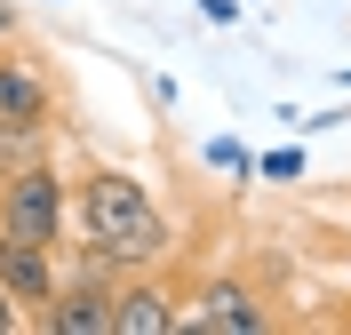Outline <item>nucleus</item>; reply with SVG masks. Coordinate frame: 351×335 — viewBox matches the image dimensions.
I'll list each match as a JSON object with an SVG mask.
<instances>
[{
  "instance_id": "3",
  "label": "nucleus",
  "mask_w": 351,
  "mask_h": 335,
  "mask_svg": "<svg viewBox=\"0 0 351 335\" xmlns=\"http://www.w3.org/2000/svg\"><path fill=\"white\" fill-rule=\"evenodd\" d=\"M176 327H192V335H271V312H263V295L247 280H208L176 312Z\"/></svg>"
},
{
  "instance_id": "12",
  "label": "nucleus",
  "mask_w": 351,
  "mask_h": 335,
  "mask_svg": "<svg viewBox=\"0 0 351 335\" xmlns=\"http://www.w3.org/2000/svg\"><path fill=\"white\" fill-rule=\"evenodd\" d=\"M199 8H208L216 24H232V16H240V0H199Z\"/></svg>"
},
{
  "instance_id": "2",
  "label": "nucleus",
  "mask_w": 351,
  "mask_h": 335,
  "mask_svg": "<svg viewBox=\"0 0 351 335\" xmlns=\"http://www.w3.org/2000/svg\"><path fill=\"white\" fill-rule=\"evenodd\" d=\"M0 240H32V247H64V176L32 160L16 176H0Z\"/></svg>"
},
{
  "instance_id": "10",
  "label": "nucleus",
  "mask_w": 351,
  "mask_h": 335,
  "mask_svg": "<svg viewBox=\"0 0 351 335\" xmlns=\"http://www.w3.org/2000/svg\"><path fill=\"white\" fill-rule=\"evenodd\" d=\"M208 168H223V176H256V152L232 144V136H216V144H208Z\"/></svg>"
},
{
  "instance_id": "8",
  "label": "nucleus",
  "mask_w": 351,
  "mask_h": 335,
  "mask_svg": "<svg viewBox=\"0 0 351 335\" xmlns=\"http://www.w3.org/2000/svg\"><path fill=\"white\" fill-rule=\"evenodd\" d=\"M48 160V120H0V176Z\"/></svg>"
},
{
  "instance_id": "1",
  "label": "nucleus",
  "mask_w": 351,
  "mask_h": 335,
  "mask_svg": "<svg viewBox=\"0 0 351 335\" xmlns=\"http://www.w3.org/2000/svg\"><path fill=\"white\" fill-rule=\"evenodd\" d=\"M72 216H80V247H88L80 280H128L176 247V223L160 216L152 184L128 176V168H88L80 192H72Z\"/></svg>"
},
{
  "instance_id": "9",
  "label": "nucleus",
  "mask_w": 351,
  "mask_h": 335,
  "mask_svg": "<svg viewBox=\"0 0 351 335\" xmlns=\"http://www.w3.org/2000/svg\"><path fill=\"white\" fill-rule=\"evenodd\" d=\"M256 176H263V184H295V176H304V152H295V144H280V152H256Z\"/></svg>"
},
{
  "instance_id": "6",
  "label": "nucleus",
  "mask_w": 351,
  "mask_h": 335,
  "mask_svg": "<svg viewBox=\"0 0 351 335\" xmlns=\"http://www.w3.org/2000/svg\"><path fill=\"white\" fill-rule=\"evenodd\" d=\"M0 288L16 295V303H48V295L64 288V271H56V247H32V240H0Z\"/></svg>"
},
{
  "instance_id": "4",
  "label": "nucleus",
  "mask_w": 351,
  "mask_h": 335,
  "mask_svg": "<svg viewBox=\"0 0 351 335\" xmlns=\"http://www.w3.org/2000/svg\"><path fill=\"white\" fill-rule=\"evenodd\" d=\"M48 335H112V280H64L40 303Z\"/></svg>"
},
{
  "instance_id": "11",
  "label": "nucleus",
  "mask_w": 351,
  "mask_h": 335,
  "mask_svg": "<svg viewBox=\"0 0 351 335\" xmlns=\"http://www.w3.org/2000/svg\"><path fill=\"white\" fill-rule=\"evenodd\" d=\"M16 327H24V303H16L8 288H0V335H16Z\"/></svg>"
},
{
  "instance_id": "7",
  "label": "nucleus",
  "mask_w": 351,
  "mask_h": 335,
  "mask_svg": "<svg viewBox=\"0 0 351 335\" xmlns=\"http://www.w3.org/2000/svg\"><path fill=\"white\" fill-rule=\"evenodd\" d=\"M0 120H56V88L48 72L16 48H0Z\"/></svg>"
},
{
  "instance_id": "5",
  "label": "nucleus",
  "mask_w": 351,
  "mask_h": 335,
  "mask_svg": "<svg viewBox=\"0 0 351 335\" xmlns=\"http://www.w3.org/2000/svg\"><path fill=\"white\" fill-rule=\"evenodd\" d=\"M176 327V295L160 288L152 271L112 280V335H168Z\"/></svg>"
}]
</instances>
